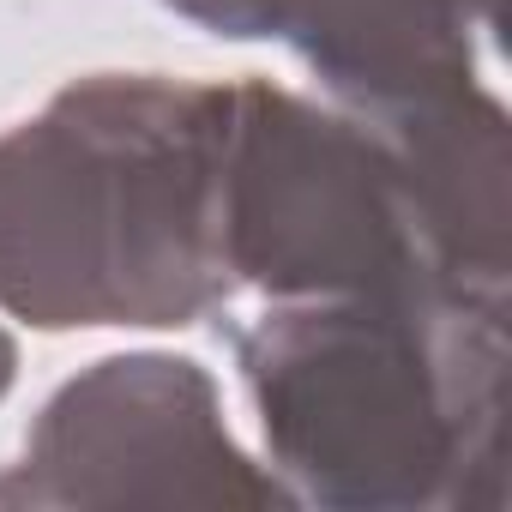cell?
<instances>
[{"label": "cell", "instance_id": "6da1fadb", "mask_svg": "<svg viewBox=\"0 0 512 512\" xmlns=\"http://www.w3.org/2000/svg\"><path fill=\"white\" fill-rule=\"evenodd\" d=\"M229 85L85 73L0 133V314L31 332H169L235 302Z\"/></svg>", "mask_w": 512, "mask_h": 512}, {"label": "cell", "instance_id": "7a4b0ae2", "mask_svg": "<svg viewBox=\"0 0 512 512\" xmlns=\"http://www.w3.org/2000/svg\"><path fill=\"white\" fill-rule=\"evenodd\" d=\"M272 476L296 506L500 512L506 308L446 290L266 302L229 326Z\"/></svg>", "mask_w": 512, "mask_h": 512}, {"label": "cell", "instance_id": "3957f363", "mask_svg": "<svg viewBox=\"0 0 512 512\" xmlns=\"http://www.w3.org/2000/svg\"><path fill=\"white\" fill-rule=\"evenodd\" d=\"M223 266L235 296L266 302L464 296L392 133L272 79H241L223 103Z\"/></svg>", "mask_w": 512, "mask_h": 512}, {"label": "cell", "instance_id": "277c9868", "mask_svg": "<svg viewBox=\"0 0 512 512\" xmlns=\"http://www.w3.org/2000/svg\"><path fill=\"white\" fill-rule=\"evenodd\" d=\"M0 506H296L223 422L217 380L193 356H103L37 410Z\"/></svg>", "mask_w": 512, "mask_h": 512}, {"label": "cell", "instance_id": "5b68a950", "mask_svg": "<svg viewBox=\"0 0 512 512\" xmlns=\"http://www.w3.org/2000/svg\"><path fill=\"white\" fill-rule=\"evenodd\" d=\"M374 121L392 133V145L416 181V199L434 223L452 284L476 302H506L512 145H506L500 97L482 79H464L452 91H434V97H416L398 109H374Z\"/></svg>", "mask_w": 512, "mask_h": 512}, {"label": "cell", "instance_id": "8992f818", "mask_svg": "<svg viewBox=\"0 0 512 512\" xmlns=\"http://www.w3.org/2000/svg\"><path fill=\"white\" fill-rule=\"evenodd\" d=\"M260 43H284L332 103L398 109L482 79V31L458 0H260Z\"/></svg>", "mask_w": 512, "mask_h": 512}, {"label": "cell", "instance_id": "52a82bcc", "mask_svg": "<svg viewBox=\"0 0 512 512\" xmlns=\"http://www.w3.org/2000/svg\"><path fill=\"white\" fill-rule=\"evenodd\" d=\"M181 19L205 25L211 37H229V43H260V0H163Z\"/></svg>", "mask_w": 512, "mask_h": 512}, {"label": "cell", "instance_id": "ba28073f", "mask_svg": "<svg viewBox=\"0 0 512 512\" xmlns=\"http://www.w3.org/2000/svg\"><path fill=\"white\" fill-rule=\"evenodd\" d=\"M13 380H19V344H13L7 326H0V398L13 392Z\"/></svg>", "mask_w": 512, "mask_h": 512}, {"label": "cell", "instance_id": "9c48e42d", "mask_svg": "<svg viewBox=\"0 0 512 512\" xmlns=\"http://www.w3.org/2000/svg\"><path fill=\"white\" fill-rule=\"evenodd\" d=\"M458 7L470 13V25H476L482 37H494V25H500V0H458Z\"/></svg>", "mask_w": 512, "mask_h": 512}]
</instances>
